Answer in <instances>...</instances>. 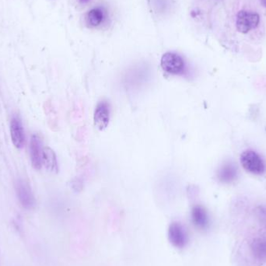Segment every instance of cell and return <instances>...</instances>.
<instances>
[{
    "instance_id": "cell-9",
    "label": "cell",
    "mask_w": 266,
    "mask_h": 266,
    "mask_svg": "<svg viewBox=\"0 0 266 266\" xmlns=\"http://www.w3.org/2000/svg\"><path fill=\"white\" fill-rule=\"evenodd\" d=\"M17 192L18 198L23 207L27 209H31L35 205V200L31 189L27 184L23 181L17 183Z\"/></svg>"
},
{
    "instance_id": "cell-5",
    "label": "cell",
    "mask_w": 266,
    "mask_h": 266,
    "mask_svg": "<svg viewBox=\"0 0 266 266\" xmlns=\"http://www.w3.org/2000/svg\"><path fill=\"white\" fill-rule=\"evenodd\" d=\"M110 105L106 101H102L96 107L93 121L97 130H104L108 127L110 121Z\"/></svg>"
},
{
    "instance_id": "cell-12",
    "label": "cell",
    "mask_w": 266,
    "mask_h": 266,
    "mask_svg": "<svg viewBox=\"0 0 266 266\" xmlns=\"http://www.w3.org/2000/svg\"><path fill=\"white\" fill-rule=\"evenodd\" d=\"M251 249L257 259L260 260L266 259V240L257 238L253 242Z\"/></svg>"
},
{
    "instance_id": "cell-13",
    "label": "cell",
    "mask_w": 266,
    "mask_h": 266,
    "mask_svg": "<svg viewBox=\"0 0 266 266\" xmlns=\"http://www.w3.org/2000/svg\"><path fill=\"white\" fill-rule=\"evenodd\" d=\"M261 2L263 4V6L266 7V0H261Z\"/></svg>"
},
{
    "instance_id": "cell-1",
    "label": "cell",
    "mask_w": 266,
    "mask_h": 266,
    "mask_svg": "<svg viewBox=\"0 0 266 266\" xmlns=\"http://www.w3.org/2000/svg\"><path fill=\"white\" fill-rule=\"evenodd\" d=\"M241 164L244 169L256 175H263L266 171V166L263 158L255 151L246 150L241 155Z\"/></svg>"
},
{
    "instance_id": "cell-3",
    "label": "cell",
    "mask_w": 266,
    "mask_h": 266,
    "mask_svg": "<svg viewBox=\"0 0 266 266\" xmlns=\"http://www.w3.org/2000/svg\"><path fill=\"white\" fill-rule=\"evenodd\" d=\"M160 65L164 72L172 75H180L185 69V63L181 55L175 52H167L161 58Z\"/></svg>"
},
{
    "instance_id": "cell-6",
    "label": "cell",
    "mask_w": 266,
    "mask_h": 266,
    "mask_svg": "<svg viewBox=\"0 0 266 266\" xmlns=\"http://www.w3.org/2000/svg\"><path fill=\"white\" fill-rule=\"evenodd\" d=\"M10 134L14 147L17 149L23 148L25 142L24 131L21 119L17 117L12 118L10 122Z\"/></svg>"
},
{
    "instance_id": "cell-7",
    "label": "cell",
    "mask_w": 266,
    "mask_h": 266,
    "mask_svg": "<svg viewBox=\"0 0 266 266\" xmlns=\"http://www.w3.org/2000/svg\"><path fill=\"white\" fill-rule=\"evenodd\" d=\"M192 223L196 228L205 230L209 227V218L206 209L201 205H195L191 212Z\"/></svg>"
},
{
    "instance_id": "cell-11",
    "label": "cell",
    "mask_w": 266,
    "mask_h": 266,
    "mask_svg": "<svg viewBox=\"0 0 266 266\" xmlns=\"http://www.w3.org/2000/svg\"><path fill=\"white\" fill-rule=\"evenodd\" d=\"M105 19V14L101 8H94L89 10L86 17L87 23L91 27L99 26Z\"/></svg>"
},
{
    "instance_id": "cell-10",
    "label": "cell",
    "mask_w": 266,
    "mask_h": 266,
    "mask_svg": "<svg viewBox=\"0 0 266 266\" xmlns=\"http://www.w3.org/2000/svg\"><path fill=\"white\" fill-rule=\"evenodd\" d=\"M42 164L51 173H57L59 171L56 155L50 147H44L42 150Z\"/></svg>"
},
{
    "instance_id": "cell-14",
    "label": "cell",
    "mask_w": 266,
    "mask_h": 266,
    "mask_svg": "<svg viewBox=\"0 0 266 266\" xmlns=\"http://www.w3.org/2000/svg\"><path fill=\"white\" fill-rule=\"evenodd\" d=\"M80 2H83V3H86V2H88L89 1H90V0H79Z\"/></svg>"
},
{
    "instance_id": "cell-2",
    "label": "cell",
    "mask_w": 266,
    "mask_h": 266,
    "mask_svg": "<svg viewBox=\"0 0 266 266\" xmlns=\"http://www.w3.org/2000/svg\"><path fill=\"white\" fill-rule=\"evenodd\" d=\"M167 238L171 245L177 249L186 247L189 242V234L186 227L179 222H171L167 230Z\"/></svg>"
},
{
    "instance_id": "cell-4",
    "label": "cell",
    "mask_w": 266,
    "mask_h": 266,
    "mask_svg": "<svg viewBox=\"0 0 266 266\" xmlns=\"http://www.w3.org/2000/svg\"><path fill=\"white\" fill-rule=\"evenodd\" d=\"M259 20V15L256 13H251L245 10L240 11L237 17V29L239 32L246 34L258 27Z\"/></svg>"
},
{
    "instance_id": "cell-8",
    "label": "cell",
    "mask_w": 266,
    "mask_h": 266,
    "mask_svg": "<svg viewBox=\"0 0 266 266\" xmlns=\"http://www.w3.org/2000/svg\"><path fill=\"white\" fill-rule=\"evenodd\" d=\"M42 142L38 135H33L30 143V152L32 167L36 171H39L42 167Z\"/></svg>"
}]
</instances>
